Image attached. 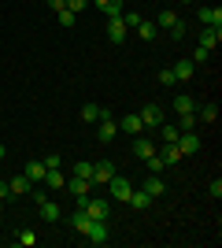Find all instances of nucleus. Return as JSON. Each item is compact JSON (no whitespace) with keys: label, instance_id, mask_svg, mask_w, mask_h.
Segmentation results:
<instances>
[{"label":"nucleus","instance_id":"1","mask_svg":"<svg viewBox=\"0 0 222 248\" xmlns=\"http://www.w3.org/2000/svg\"><path fill=\"white\" fill-rule=\"evenodd\" d=\"M78 207H85V215L93 222H107L111 218V200H104V197H85V200H78Z\"/></svg>","mask_w":222,"mask_h":248},{"label":"nucleus","instance_id":"2","mask_svg":"<svg viewBox=\"0 0 222 248\" xmlns=\"http://www.w3.org/2000/svg\"><path fill=\"white\" fill-rule=\"evenodd\" d=\"M137 115H141V123H145V130H159V126L167 123V111H163L159 104H145Z\"/></svg>","mask_w":222,"mask_h":248},{"label":"nucleus","instance_id":"3","mask_svg":"<svg viewBox=\"0 0 222 248\" xmlns=\"http://www.w3.org/2000/svg\"><path fill=\"white\" fill-rule=\"evenodd\" d=\"M107 189H111V200H115V204H126L130 193H133V182H130V178H122V174H115L111 182H107Z\"/></svg>","mask_w":222,"mask_h":248},{"label":"nucleus","instance_id":"4","mask_svg":"<svg viewBox=\"0 0 222 248\" xmlns=\"http://www.w3.org/2000/svg\"><path fill=\"white\" fill-rule=\"evenodd\" d=\"M115 174H118V170H115L111 159H96V163H93V178H89V182H93V186H107Z\"/></svg>","mask_w":222,"mask_h":248},{"label":"nucleus","instance_id":"5","mask_svg":"<svg viewBox=\"0 0 222 248\" xmlns=\"http://www.w3.org/2000/svg\"><path fill=\"white\" fill-rule=\"evenodd\" d=\"M174 145H178L181 155H196V152H200V134H196V130H181Z\"/></svg>","mask_w":222,"mask_h":248},{"label":"nucleus","instance_id":"6","mask_svg":"<svg viewBox=\"0 0 222 248\" xmlns=\"http://www.w3.org/2000/svg\"><path fill=\"white\" fill-rule=\"evenodd\" d=\"M67 193H71V197L74 200H85V197H89V193H93V182H89V178H78V174H71V178H67Z\"/></svg>","mask_w":222,"mask_h":248},{"label":"nucleus","instance_id":"7","mask_svg":"<svg viewBox=\"0 0 222 248\" xmlns=\"http://www.w3.org/2000/svg\"><path fill=\"white\" fill-rule=\"evenodd\" d=\"M115 137H118V126H115V119H111V115L96 123V141H100V145H111Z\"/></svg>","mask_w":222,"mask_h":248},{"label":"nucleus","instance_id":"8","mask_svg":"<svg viewBox=\"0 0 222 248\" xmlns=\"http://www.w3.org/2000/svg\"><path fill=\"white\" fill-rule=\"evenodd\" d=\"M85 237H89V245H107V241H111V230H107V222H89Z\"/></svg>","mask_w":222,"mask_h":248},{"label":"nucleus","instance_id":"9","mask_svg":"<svg viewBox=\"0 0 222 248\" xmlns=\"http://www.w3.org/2000/svg\"><path fill=\"white\" fill-rule=\"evenodd\" d=\"M115 126L122 130L126 137H137L141 130H145V123H141V115H126V119H115Z\"/></svg>","mask_w":222,"mask_h":248},{"label":"nucleus","instance_id":"10","mask_svg":"<svg viewBox=\"0 0 222 248\" xmlns=\"http://www.w3.org/2000/svg\"><path fill=\"white\" fill-rule=\"evenodd\" d=\"M196 41H200V48L215 52V48H219V41H222V30H215V26H204V30H200V37H196Z\"/></svg>","mask_w":222,"mask_h":248},{"label":"nucleus","instance_id":"11","mask_svg":"<svg viewBox=\"0 0 222 248\" xmlns=\"http://www.w3.org/2000/svg\"><path fill=\"white\" fill-rule=\"evenodd\" d=\"M196 19H200L204 26H215V30H222V8H200V11H196Z\"/></svg>","mask_w":222,"mask_h":248},{"label":"nucleus","instance_id":"12","mask_svg":"<svg viewBox=\"0 0 222 248\" xmlns=\"http://www.w3.org/2000/svg\"><path fill=\"white\" fill-rule=\"evenodd\" d=\"M8 189H11V197H30L33 182L26 174H19V178H8Z\"/></svg>","mask_w":222,"mask_h":248},{"label":"nucleus","instance_id":"13","mask_svg":"<svg viewBox=\"0 0 222 248\" xmlns=\"http://www.w3.org/2000/svg\"><path fill=\"white\" fill-rule=\"evenodd\" d=\"M44 170H48V167H44V159H30V163H26V170H22V174L30 178L33 186H41V182H44Z\"/></svg>","mask_w":222,"mask_h":248},{"label":"nucleus","instance_id":"14","mask_svg":"<svg viewBox=\"0 0 222 248\" xmlns=\"http://www.w3.org/2000/svg\"><path fill=\"white\" fill-rule=\"evenodd\" d=\"M107 115H111V111H107V108H96L93 100L82 104V123H100V119H107Z\"/></svg>","mask_w":222,"mask_h":248},{"label":"nucleus","instance_id":"15","mask_svg":"<svg viewBox=\"0 0 222 248\" xmlns=\"http://www.w3.org/2000/svg\"><path fill=\"white\" fill-rule=\"evenodd\" d=\"M37 215H41V222H59V204L48 197L44 204H37Z\"/></svg>","mask_w":222,"mask_h":248},{"label":"nucleus","instance_id":"16","mask_svg":"<svg viewBox=\"0 0 222 248\" xmlns=\"http://www.w3.org/2000/svg\"><path fill=\"white\" fill-rule=\"evenodd\" d=\"M107 41H111V45L126 41V26H122V19H107Z\"/></svg>","mask_w":222,"mask_h":248},{"label":"nucleus","instance_id":"17","mask_svg":"<svg viewBox=\"0 0 222 248\" xmlns=\"http://www.w3.org/2000/svg\"><path fill=\"white\" fill-rule=\"evenodd\" d=\"M192 115H196V123H215V119H219V104H196V111H192Z\"/></svg>","mask_w":222,"mask_h":248},{"label":"nucleus","instance_id":"18","mask_svg":"<svg viewBox=\"0 0 222 248\" xmlns=\"http://www.w3.org/2000/svg\"><path fill=\"white\" fill-rule=\"evenodd\" d=\"M196 111V100H192L189 93H178L174 96V115H192Z\"/></svg>","mask_w":222,"mask_h":248},{"label":"nucleus","instance_id":"19","mask_svg":"<svg viewBox=\"0 0 222 248\" xmlns=\"http://www.w3.org/2000/svg\"><path fill=\"white\" fill-rule=\"evenodd\" d=\"M152 152H156V141H152V137H141V134H137V141H133V155H137V159H148Z\"/></svg>","mask_w":222,"mask_h":248},{"label":"nucleus","instance_id":"20","mask_svg":"<svg viewBox=\"0 0 222 248\" xmlns=\"http://www.w3.org/2000/svg\"><path fill=\"white\" fill-rule=\"evenodd\" d=\"M41 186H48V189H63V186H67L63 167H56V170H44V182H41Z\"/></svg>","mask_w":222,"mask_h":248},{"label":"nucleus","instance_id":"21","mask_svg":"<svg viewBox=\"0 0 222 248\" xmlns=\"http://www.w3.org/2000/svg\"><path fill=\"white\" fill-rule=\"evenodd\" d=\"M67 222H71V226L78 230V233H85V230H89V222H93V218L85 215V207H78V211H71V215H67Z\"/></svg>","mask_w":222,"mask_h":248},{"label":"nucleus","instance_id":"22","mask_svg":"<svg viewBox=\"0 0 222 248\" xmlns=\"http://www.w3.org/2000/svg\"><path fill=\"white\" fill-rule=\"evenodd\" d=\"M141 189H145V193H148L152 200L167 193V186H163V178H156V174H152V178H145V186H141Z\"/></svg>","mask_w":222,"mask_h":248},{"label":"nucleus","instance_id":"23","mask_svg":"<svg viewBox=\"0 0 222 248\" xmlns=\"http://www.w3.org/2000/svg\"><path fill=\"white\" fill-rule=\"evenodd\" d=\"M170 71H174V78H178V82H189L196 67H192V60H178L174 67H170Z\"/></svg>","mask_w":222,"mask_h":248},{"label":"nucleus","instance_id":"24","mask_svg":"<svg viewBox=\"0 0 222 248\" xmlns=\"http://www.w3.org/2000/svg\"><path fill=\"white\" fill-rule=\"evenodd\" d=\"M159 152V159H163V167H174L181 159V152H178V145H163V148H156Z\"/></svg>","mask_w":222,"mask_h":248},{"label":"nucleus","instance_id":"25","mask_svg":"<svg viewBox=\"0 0 222 248\" xmlns=\"http://www.w3.org/2000/svg\"><path fill=\"white\" fill-rule=\"evenodd\" d=\"M126 204H130V207H137V211H145V207H152V197H148L145 189H133Z\"/></svg>","mask_w":222,"mask_h":248},{"label":"nucleus","instance_id":"26","mask_svg":"<svg viewBox=\"0 0 222 248\" xmlns=\"http://www.w3.org/2000/svg\"><path fill=\"white\" fill-rule=\"evenodd\" d=\"M178 134H181L178 123H163V126H159V137H163V145H174V141H178Z\"/></svg>","mask_w":222,"mask_h":248},{"label":"nucleus","instance_id":"27","mask_svg":"<svg viewBox=\"0 0 222 248\" xmlns=\"http://www.w3.org/2000/svg\"><path fill=\"white\" fill-rule=\"evenodd\" d=\"M174 22H178V11H159V15H156V26H159V30H170V26H174Z\"/></svg>","mask_w":222,"mask_h":248},{"label":"nucleus","instance_id":"28","mask_svg":"<svg viewBox=\"0 0 222 248\" xmlns=\"http://www.w3.org/2000/svg\"><path fill=\"white\" fill-rule=\"evenodd\" d=\"M100 11H104L107 19H122V11H126V8H122V0H107Z\"/></svg>","mask_w":222,"mask_h":248},{"label":"nucleus","instance_id":"29","mask_svg":"<svg viewBox=\"0 0 222 248\" xmlns=\"http://www.w3.org/2000/svg\"><path fill=\"white\" fill-rule=\"evenodd\" d=\"M156 82L163 85V89H174V85H178V78H174V71H170V67H163V71L156 74Z\"/></svg>","mask_w":222,"mask_h":248},{"label":"nucleus","instance_id":"30","mask_svg":"<svg viewBox=\"0 0 222 248\" xmlns=\"http://www.w3.org/2000/svg\"><path fill=\"white\" fill-rule=\"evenodd\" d=\"M15 245L33 248V245H37V233H33V230H19V233H15Z\"/></svg>","mask_w":222,"mask_h":248},{"label":"nucleus","instance_id":"31","mask_svg":"<svg viewBox=\"0 0 222 248\" xmlns=\"http://www.w3.org/2000/svg\"><path fill=\"white\" fill-rule=\"evenodd\" d=\"M71 174H78V178H93V163H89V159H78Z\"/></svg>","mask_w":222,"mask_h":248},{"label":"nucleus","instance_id":"32","mask_svg":"<svg viewBox=\"0 0 222 248\" xmlns=\"http://www.w3.org/2000/svg\"><path fill=\"white\" fill-rule=\"evenodd\" d=\"M137 33H141V37H145V41H152V37H156V22H148V19H141Z\"/></svg>","mask_w":222,"mask_h":248},{"label":"nucleus","instance_id":"33","mask_svg":"<svg viewBox=\"0 0 222 248\" xmlns=\"http://www.w3.org/2000/svg\"><path fill=\"white\" fill-rule=\"evenodd\" d=\"M122 26L137 30V26H141V15H137V11H122Z\"/></svg>","mask_w":222,"mask_h":248},{"label":"nucleus","instance_id":"34","mask_svg":"<svg viewBox=\"0 0 222 248\" xmlns=\"http://www.w3.org/2000/svg\"><path fill=\"white\" fill-rule=\"evenodd\" d=\"M185 33H189V26H185V19H178V22H174V26H170V37H174V41H181Z\"/></svg>","mask_w":222,"mask_h":248},{"label":"nucleus","instance_id":"35","mask_svg":"<svg viewBox=\"0 0 222 248\" xmlns=\"http://www.w3.org/2000/svg\"><path fill=\"white\" fill-rule=\"evenodd\" d=\"M207 60H211V52L196 45V52H192V67H200V63H207Z\"/></svg>","mask_w":222,"mask_h":248},{"label":"nucleus","instance_id":"36","mask_svg":"<svg viewBox=\"0 0 222 248\" xmlns=\"http://www.w3.org/2000/svg\"><path fill=\"white\" fill-rule=\"evenodd\" d=\"M178 130H196V115H178Z\"/></svg>","mask_w":222,"mask_h":248},{"label":"nucleus","instance_id":"37","mask_svg":"<svg viewBox=\"0 0 222 248\" xmlns=\"http://www.w3.org/2000/svg\"><path fill=\"white\" fill-rule=\"evenodd\" d=\"M145 163H148V170H152V174H159V170H163V159H159V152H152Z\"/></svg>","mask_w":222,"mask_h":248},{"label":"nucleus","instance_id":"38","mask_svg":"<svg viewBox=\"0 0 222 248\" xmlns=\"http://www.w3.org/2000/svg\"><path fill=\"white\" fill-rule=\"evenodd\" d=\"M56 15H59V22H63V26H67V30H71V26H74V22H78V15H74V11H56Z\"/></svg>","mask_w":222,"mask_h":248},{"label":"nucleus","instance_id":"39","mask_svg":"<svg viewBox=\"0 0 222 248\" xmlns=\"http://www.w3.org/2000/svg\"><path fill=\"white\" fill-rule=\"evenodd\" d=\"M85 8H89V0H67V11H74V15H82Z\"/></svg>","mask_w":222,"mask_h":248},{"label":"nucleus","instance_id":"40","mask_svg":"<svg viewBox=\"0 0 222 248\" xmlns=\"http://www.w3.org/2000/svg\"><path fill=\"white\" fill-rule=\"evenodd\" d=\"M30 197H33V204H44V200H48V189L33 186V189H30Z\"/></svg>","mask_w":222,"mask_h":248},{"label":"nucleus","instance_id":"41","mask_svg":"<svg viewBox=\"0 0 222 248\" xmlns=\"http://www.w3.org/2000/svg\"><path fill=\"white\" fill-rule=\"evenodd\" d=\"M44 167H48V170H56V167H63V159H59L56 152H48V155H44Z\"/></svg>","mask_w":222,"mask_h":248},{"label":"nucleus","instance_id":"42","mask_svg":"<svg viewBox=\"0 0 222 248\" xmlns=\"http://www.w3.org/2000/svg\"><path fill=\"white\" fill-rule=\"evenodd\" d=\"M0 200H15V197H11V189H8V182H4V178H0Z\"/></svg>","mask_w":222,"mask_h":248},{"label":"nucleus","instance_id":"43","mask_svg":"<svg viewBox=\"0 0 222 248\" xmlns=\"http://www.w3.org/2000/svg\"><path fill=\"white\" fill-rule=\"evenodd\" d=\"M44 4H48L52 11H63V8H67V0H44Z\"/></svg>","mask_w":222,"mask_h":248},{"label":"nucleus","instance_id":"44","mask_svg":"<svg viewBox=\"0 0 222 248\" xmlns=\"http://www.w3.org/2000/svg\"><path fill=\"white\" fill-rule=\"evenodd\" d=\"M89 4H96V8H104V4H107V0H89Z\"/></svg>","mask_w":222,"mask_h":248},{"label":"nucleus","instance_id":"45","mask_svg":"<svg viewBox=\"0 0 222 248\" xmlns=\"http://www.w3.org/2000/svg\"><path fill=\"white\" fill-rule=\"evenodd\" d=\"M0 159H4V145H0Z\"/></svg>","mask_w":222,"mask_h":248},{"label":"nucleus","instance_id":"46","mask_svg":"<svg viewBox=\"0 0 222 248\" xmlns=\"http://www.w3.org/2000/svg\"><path fill=\"white\" fill-rule=\"evenodd\" d=\"M181 4H192V0H181Z\"/></svg>","mask_w":222,"mask_h":248},{"label":"nucleus","instance_id":"47","mask_svg":"<svg viewBox=\"0 0 222 248\" xmlns=\"http://www.w3.org/2000/svg\"><path fill=\"white\" fill-rule=\"evenodd\" d=\"M0 241H4V233H0Z\"/></svg>","mask_w":222,"mask_h":248},{"label":"nucleus","instance_id":"48","mask_svg":"<svg viewBox=\"0 0 222 248\" xmlns=\"http://www.w3.org/2000/svg\"><path fill=\"white\" fill-rule=\"evenodd\" d=\"M0 207H4V200H0Z\"/></svg>","mask_w":222,"mask_h":248}]
</instances>
